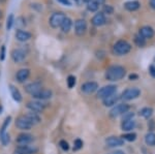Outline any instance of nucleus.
I'll return each instance as SVG.
<instances>
[{
	"label": "nucleus",
	"mask_w": 155,
	"mask_h": 154,
	"mask_svg": "<svg viewBox=\"0 0 155 154\" xmlns=\"http://www.w3.org/2000/svg\"><path fill=\"white\" fill-rule=\"evenodd\" d=\"M126 69L121 65H112L107 68L106 70V79L107 81L111 82H117L120 81L125 77Z\"/></svg>",
	"instance_id": "nucleus-1"
},
{
	"label": "nucleus",
	"mask_w": 155,
	"mask_h": 154,
	"mask_svg": "<svg viewBox=\"0 0 155 154\" xmlns=\"http://www.w3.org/2000/svg\"><path fill=\"white\" fill-rule=\"evenodd\" d=\"M131 50V44L124 39L116 41L113 46V53L117 56H124L128 54Z\"/></svg>",
	"instance_id": "nucleus-2"
},
{
	"label": "nucleus",
	"mask_w": 155,
	"mask_h": 154,
	"mask_svg": "<svg viewBox=\"0 0 155 154\" xmlns=\"http://www.w3.org/2000/svg\"><path fill=\"white\" fill-rule=\"evenodd\" d=\"M66 16L61 11H58V12H54L49 19V23H50V26L52 28H58V27L61 26V24L63 23V21L65 20Z\"/></svg>",
	"instance_id": "nucleus-3"
},
{
	"label": "nucleus",
	"mask_w": 155,
	"mask_h": 154,
	"mask_svg": "<svg viewBox=\"0 0 155 154\" xmlns=\"http://www.w3.org/2000/svg\"><path fill=\"white\" fill-rule=\"evenodd\" d=\"M141 95V90L137 87H130V88H127L122 92L121 98L124 100H132V99H136Z\"/></svg>",
	"instance_id": "nucleus-4"
},
{
	"label": "nucleus",
	"mask_w": 155,
	"mask_h": 154,
	"mask_svg": "<svg viewBox=\"0 0 155 154\" xmlns=\"http://www.w3.org/2000/svg\"><path fill=\"white\" fill-rule=\"evenodd\" d=\"M129 106L127 103H120V105H117V106H114L113 109L110 111V116L112 118H116L118 116H121V115H124L125 113H127L129 110Z\"/></svg>",
	"instance_id": "nucleus-5"
},
{
	"label": "nucleus",
	"mask_w": 155,
	"mask_h": 154,
	"mask_svg": "<svg viewBox=\"0 0 155 154\" xmlns=\"http://www.w3.org/2000/svg\"><path fill=\"white\" fill-rule=\"evenodd\" d=\"M117 91V87L115 85H107V86H104L102 88L99 89L97 91V98H106L110 95H113V94L116 93Z\"/></svg>",
	"instance_id": "nucleus-6"
},
{
	"label": "nucleus",
	"mask_w": 155,
	"mask_h": 154,
	"mask_svg": "<svg viewBox=\"0 0 155 154\" xmlns=\"http://www.w3.org/2000/svg\"><path fill=\"white\" fill-rule=\"evenodd\" d=\"M15 124H16L17 128H19V129H21V130H30L32 128V126H33L31 124V122L26 118L25 115L19 116V117L16 119Z\"/></svg>",
	"instance_id": "nucleus-7"
},
{
	"label": "nucleus",
	"mask_w": 155,
	"mask_h": 154,
	"mask_svg": "<svg viewBox=\"0 0 155 154\" xmlns=\"http://www.w3.org/2000/svg\"><path fill=\"white\" fill-rule=\"evenodd\" d=\"M87 31V22L84 19H78L74 22V32L78 36H83Z\"/></svg>",
	"instance_id": "nucleus-8"
},
{
	"label": "nucleus",
	"mask_w": 155,
	"mask_h": 154,
	"mask_svg": "<svg viewBox=\"0 0 155 154\" xmlns=\"http://www.w3.org/2000/svg\"><path fill=\"white\" fill-rule=\"evenodd\" d=\"M97 89H98V84L93 81L86 82V83L82 84L81 86V91L85 94H91L95 92Z\"/></svg>",
	"instance_id": "nucleus-9"
},
{
	"label": "nucleus",
	"mask_w": 155,
	"mask_h": 154,
	"mask_svg": "<svg viewBox=\"0 0 155 154\" xmlns=\"http://www.w3.org/2000/svg\"><path fill=\"white\" fill-rule=\"evenodd\" d=\"M27 109H29L31 112H34V113H42L45 110V105L41 103L39 100H31V101H28L27 103Z\"/></svg>",
	"instance_id": "nucleus-10"
},
{
	"label": "nucleus",
	"mask_w": 155,
	"mask_h": 154,
	"mask_svg": "<svg viewBox=\"0 0 155 154\" xmlns=\"http://www.w3.org/2000/svg\"><path fill=\"white\" fill-rule=\"evenodd\" d=\"M26 58V52L23 49H15L12 51V59L16 63H21Z\"/></svg>",
	"instance_id": "nucleus-11"
},
{
	"label": "nucleus",
	"mask_w": 155,
	"mask_h": 154,
	"mask_svg": "<svg viewBox=\"0 0 155 154\" xmlns=\"http://www.w3.org/2000/svg\"><path fill=\"white\" fill-rule=\"evenodd\" d=\"M37 152V149L28 145H19L15 149L14 154H34Z\"/></svg>",
	"instance_id": "nucleus-12"
},
{
	"label": "nucleus",
	"mask_w": 155,
	"mask_h": 154,
	"mask_svg": "<svg viewBox=\"0 0 155 154\" xmlns=\"http://www.w3.org/2000/svg\"><path fill=\"white\" fill-rule=\"evenodd\" d=\"M106 144L110 148L120 147V146H123L124 140L122 138H119V136H109V138L106 139Z\"/></svg>",
	"instance_id": "nucleus-13"
},
{
	"label": "nucleus",
	"mask_w": 155,
	"mask_h": 154,
	"mask_svg": "<svg viewBox=\"0 0 155 154\" xmlns=\"http://www.w3.org/2000/svg\"><path fill=\"white\" fill-rule=\"evenodd\" d=\"M107 22L106 20V16L102 11H99V12H96L91 19V24L95 27H99V26H102L104 25Z\"/></svg>",
	"instance_id": "nucleus-14"
},
{
	"label": "nucleus",
	"mask_w": 155,
	"mask_h": 154,
	"mask_svg": "<svg viewBox=\"0 0 155 154\" xmlns=\"http://www.w3.org/2000/svg\"><path fill=\"white\" fill-rule=\"evenodd\" d=\"M24 89L27 93L30 94V95H34V94L38 92L41 89H42V85L41 82H32V83L25 86Z\"/></svg>",
	"instance_id": "nucleus-15"
},
{
	"label": "nucleus",
	"mask_w": 155,
	"mask_h": 154,
	"mask_svg": "<svg viewBox=\"0 0 155 154\" xmlns=\"http://www.w3.org/2000/svg\"><path fill=\"white\" fill-rule=\"evenodd\" d=\"M53 95V92L50 89H41L37 93H35L34 95H32V97L37 99V100H47V99L51 98Z\"/></svg>",
	"instance_id": "nucleus-16"
},
{
	"label": "nucleus",
	"mask_w": 155,
	"mask_h": 154,
	"mask_svg": "<svg viewBox=\"0 0 155 154\" xmlns=\"http://www.w3.org/2000/svg\"><path fill=\"white\" fill-rule=\"evenodd\" d=\"M32 141H33V136L29 135V133H20L16 139V142L18 143L19 145H28Z\"/></svg>",
	"instance_id": "nucleus-17"
},
{
	"label": "nucleus",
	"mask_w": 155,
	"mask_h": 154,
	"mask_svg": "<svg viewBox=\"0 0 155 154\" xmlns=\"http://www.w3.org/2000/svg\"><path fill=\"white\" fill-rule=\"evenodd\" d=\"M139 34L145 39H150L154 36V30H153V28L150 26H143L140 28Z\"/></svg>",
	"instance_id": "nucleus-18"
},
{
	"label": "nucleus",
	"mask_w": 155,
	"mask_h": 154,
	"mask_svg": "<svg viewBox=\"0 0 155 154\" xmlns=\"http://www.w3.org/2000/svg\"><path fill=\"white\" fill-rule=\"evenodd\" d=\"M15 36H16L17 41H21V43H25V41H29V39L31 38L32 34L30 33V32H28V31H25V30H21V29H19V30L16 31Z\"/></svg>",
	"instance_id": "nucleus-19"
},
{
	"label": "nucleus",
	"mask_w": 155,
	"mask_h": 154,
	"mask_svg": "<svg viewBox=\"0 0 155 154\" xmlns=\"http://www.w3.org/2000/svg\"><path fill=\"white\" fill-rule=\"evenodd\" d=\"M30 76V69L29 68H22L18 70V73L16 74V79L19 83H24L25 81L28 80Z\"/></svg>",
	"instance_id": "nucleus-20"
},
{
	"label": "nucleus",
	"mask_w": 155,
	"mask_h": 154,
	"mask_svg": "<svg viewBox=\"0 0 155 154\" xmlns=\"http://www.w3.org/2000/svg\"><path fill=\"white\" fill-rule=\"evenodd\" d=\"M119 99H120L119 95L113 94V95H110V96H107V97L102 99V103H104V106H114Z\"/></svg>",
	"instance_id": "nucleus-21"
},
{
	"label": "nucleus",
	"mask_w": 155,
	"mask_h": 154,
	"mask_svg": "<svg viewBox=\"0 0 155 154\" xmlns=\"http://www.w3.org/2000/svg\"><path fill=\"white\" fill-rule=\"evenodd\" d=\"M137 123L134 119H127V120H123V122L121 124V128L124 131H131L134 129Z\"/></svg>",
	"instance_id": "nucleus-22"
},
{
	"label": "nucleus",
	"mask_w": 155,
	"mask_h": 154,
	"mask_svg": "<svg viewBox=\"0 0 155 154\" xmlns=\"http://www.w3.org/2000/svg\"><path fill=\"white\" fill-rule=\"evenodd\" d=\"M9 91H11V95L14 98V100H16L17 103H21L23 97H22V94L19 91V89L14 85H9Z\"/></svg>",
	"instance_id": "nucleus-23"
},
{
	"label": "nucleus",
	"mask_w": 155,
	"mask_h": 154,
	"mask_svg": "<svg viewBox=\"0 0 155 154\" xmlns=\"http://www.w3.org/2000/svg\"><path fill=\"white\" fill-rule=\"evenodd\" d=\"M25 116H26V118L28 119L30 122H31L32 125H36V124L41 123V117H39L38 114L34 113V112L30 111L29 113H27Z\"/></svg>",
	"instance_id": "nucleus-24"
},
{
	"label": "nucleus",
	"mask_w": 155,
	"mask_h": 154,
	"mask_svg": "<svg viewBox=\"0 0 155 154\" xmlns=\"http://www.w3.org/2000/svg\"><path fill=\"white\" fill-rule=\"evenodd\" d=\"M71 26H72V21L71 19L69 18H65V20L63 21V23L61 24V26H60V28H61V31L64 32V33H68L69 31H71Z\"/></svg>",
	"instance_id": "nucleus-25"
},
{
	"label": "nucleus",
	"mask_w": 155,
	"mask_h": 154,
	"mask_svg": "<svg viewBox=\"0 0 155 154\" xmlns=\"http://www.w3.org/2000/svg\"><path fill=\"white\" fill-rule=\"evenodd\" d=\"M140 6H141V4H140L139 1H128L126 3H124V7L129 11H137V9L140 8Z\"/></svg>",
	"instance_id": "nucleus-26"
},
{
	"label": "nucleus",
	"mask_w": 155,
	"mask_h": 154,
	"mask_svg": "<svg viewBox=\"0 0 155 154\" xmlns=\"http://www.w3.org/2000/svg\"><path fill=\"white\" fill-rule=\"evenodd\" d=\"M145 143L150 147H154L155 146V133L153 131H150L145 136Z\"/></svg>",
	"instance_id": "nucleus-27"
},
{
	"label": "nucleus",
	"mask_w": 155,
	"mask_h": 154,
	"mask_svg": "<svg viewBox=\"0 0 155 154\" xmlns=\"http://www.w3.org/2000/svg\"><path fill=\"white\" fill-rule=\"evenodd\" d=\"M153 114V109L149 108V106H146V108H143L141 111H140V115L142 116L145 119H150Z\"/></svg>",
	"instance_id": "nucleus-28"
},
{
	"label": "nucleus",
	"mask_w": 155,
	"mask_h": 154,
	"mask_svg": "<svg viewBox=\"0 0 155 154\" xmlns=\"http://www.w3.org/2000/svg\"><path fill=\"white\" fill-rule=\"evenodd\" d=\"M11 121H12V117H11V116H8V117L5 118V120H4L3 123H2L1 128H0V136L6 133V129H7V127H8L9 124H11Z\"/></svg>",
	"instance_id": "nucleus-29"
},
{
	"label": "nucleus",
	"mask_w": 155,
	"mask_h": 154,
	"mask_svg": "<svg viewBox=\"0 0 155 154\" xmlns=\"http://www.w3.org/2000/svg\"><path fill=\"white\" fill-rule=\"evenodd\" d=\"M134 43L137 47H140V48H144L145 46H146V39L143 38L140 34H137L136 36H134Z\"/></svg>",
	"instance_id": "nucleus-30"
},
{
	"label": "nucleus",
	"mask_w": 155,
	"mask_h": 154,
	"mask_svg": "<svg viewBox=\"0 0 155 154\" xmlns=\"http://www.w3.org/2000/svg\"><path fill=\"white\" fill-rule=\"evenodd\" d=\"M121 138L123 139L124 141H127V142H134V141L137 140V135L134 133H124Z\"/></svg>",
	"instance_id": "nucleus-31"
},
{
	"label": "nucleus",
	"mask_w": 155,
	"mask_h": 154,
	"mask_svg": "<svg viewBox=\"0 0 155 154\" xmlns=\"http://www.w3.org/2000/svg\"><path fill=\"white\" fill-rule=\"evenodd\" d=\"M99 7V4L97 3L96 1H94V0H92V1H90L89 3H87V9H88L89 11H97V9H98Z\"/></svg>",
	"instance_id": "nucleus-32"
},
{
	"label": "nucleus",
	"mask_w": 155,
	"mask_h": 154,
	"mask_svg": "<svg viewBox=\"0 0 155 154\" xmlns=\"http://www.w3.org/2000/svg\"><path fill=\"white\" fill-rule=\"evenodd\" d=\"M66 83H67V87H68L69 89L74 88V86H76V77L74 76H68L67 77V80H66Z\"/></svg>",
	"instance_id": "nucleus-33"
},
{
	"label": "nucleus",
	"mask_w": 155,
	"mask_h": 154,
	"mask_svg": "<svg viewBox=\"0 0 155 154\" xmlns=\"http://www.w3.org/2000/svg\"><path fill=\"white\" fill-rule=\"evenodd\" d=\"M9 141H11V138H9V135L8 133H4V135L0 136V142L3 146H6L7 144L9 143Z\"/></svg>",
	"instance_id": "nucleus-34"
},
{
	"label": "nucleus",
	"mask_w": 155,
	"mask_h": 154,
	"mask_svg": "<svg viewBox=\"0 0 155 154\" xmlns=\"http://www.w3.org/2000/svg\"><path fill=\"white\" fill-rule=\"evenodd\" d=\"M14 21H15L14 15L11 14L8 16V18H7V20H6V29H7V30H11V29H12V24H14Z\"/></svg>",
	"instance_id": "nucleus-35"
},
{
	"label": "nucleus",
	"mask_w": 155,
	"mask_h": 154,
	"mask_svg": "<svg viewBox=\"0 0 155 154\" xmlns=\"http://www.w3.org/2000/svg\"><path fill=\"white\" fill-rule=\"evenodd\" d=\"M82 147H83V142H82L81 139H76L74 142V150H80Z\"/></svg>",
	"instance_id": "nucleus-36"
},
{
	"label": "nucleus",
	"mask_w": 155,
	"mask_h": 154,
	"mask_svg": "<svg viewBox=\"0 0 155 154\" xmlns=\"http://www.w3.org/2000/svg\"><path fill=\"white\" fill-rule=\"evenodd\" d=\"M102 12L106 15H112L114 12V8L112 5H104V9H102Z\"/></svg>",
	"instance_id": "nucleus-37"
},
{
	"label": "nucleus",
	"mask_w": 155,
	"mask_h": 154,
	"mask_svg": "<svg viewBox=\"0 0 155 154\" xmlns=\"http://www.w3.org/2000/svg\"><path fill=\"white\" fill-rule=\"evenodd\" d=\"M59 146L62 148V150H64V151H67L69 149V145H68V143L66 142V141H64V140H61L59 142Z\"/></svg>",
	"instance_id": "nucleus-38"
},
{
	"label": "nucleus",
	"mask_w": 155,
	"mask_h": 154,
	"mask_svg": "<svg viewBox=\"0 0 155 154\" xmlns=\"http://www.w3.org/2000/svg\"><path fill=\"white\" fill-rule=\"evenodd\" d=\"M148 128L150 131H153L155 129V122H154V120H152V119H150L148 121Z\"/></svg>",
	"instance_id": "nucleus-39"
},
{
	"label": "nucleus",
	"mask_w": 155,
	"mask_h": 154,
	"mask_svg": "<svg viewBox=\"0 0 155 154\" xmlns=\"http://www.w3.org/2000/svg\"><path fill=\"white\" fill-rule=\"evenodd\" d=\"M5 59V46L1 47V52H0V60L3 61Z\"/></svg>",
	"instance_id": "nucleus-40"
},
{
	"label": "nucleus",
	"mask_w": 155,
	"mask_h": 154,
	"mask_svg": "<svg viewBox=\"0 0 155 154\" xmlns=\"http://www.w3.org/2000/svg\"><path fill=\"white\" fill-rule=\"evenodd\" d=\"M134 113H130V112H127L123 115V120H127V119H134Z\"/></svg>",
	"instance_id": "nucleus-41"
},
{
	"label": "nucleus",
	"mask_w": 155,
	"mask_h": 154,
	"mask_svg": "<svg viewBox=\"0 0 155 154\" xmlns=\"http://www.w3.org/2000/svg\"><path fill=\"white\" fill-rule=\"evenodd\" d=\"M149 74H151L152 78L155 79V66L154 65H150L149 66Z\"/></svg>",
	"instance_id": "nucleus-42"
},
{
	"label": "nucleus",
	"mask_w": 155,
	"mask_h": 154,
	"mask_svg": "<svg viewBox=\"0 0 155 154\" xmlns=\"http://www.w3.org/2000/svg\"><path fill=\"white\" fill-rule=\"evenodd\" d=\"M59 3L63 4V5H66V6H71V2L69 0H57Z\"/></svg>",
	"instance_id": "nucleus-43"
},
{
	"label": "nucleus",
	"mask_w": 155,
	"mask_h": 154,
	"mask_svg": "<svg viewBox=\"0 0 155 154\" xmlns=\"http://www.w3.org/2000/svg\"><path fill=\"white\" fill-rule=\"evenodd\" d=\"M137 78H139V77H137V74H131L130 76H129V80H130V81L137 80Z\"/></svg>",
	"instance_id": "nucleus-44"
},
{
	"label": "nucleus",
	"mask_w": 155,
	"mask_h": 154,
	"mask_svg": "<svg viewBox=\"0 0 155 154\" xmlns=\"http://www.w3.org/2000/svg\"><path fill=\"white\" fill-rule=\"evenodd\" d=\"M109 154H125V153H124L123 151H121V150H116V151H113V152H111Z\"/></svg>",
	"instance_id": "nucleus-45"
},
{
	"label": "nucleus",
	"mask_w": 155,
	"mask_h": 154,
	"mask_svg": "<svg viewBox=\"0 0 155 154\" xmlns=\"http://www.w3.org/2000/svg\"><path fill=\"white\" fill-rule=\"evenodd\" d=\"M150 6L155 9V0H150Z\"/></svg>",
	"instance_id": "nucleus-46"
},
{
	"label": "nucleus",
	"mask_w": 155,
	"mask_h": 154,
	"mask_svg": "<svg viewBox=\"0 0 155 154\" xmlns=\"http://www.w3.org/2000/svg\"><path fill=\"white\" fill-rule=\"evenodd\" d=\"M94 1H96L97 3H98L99 5H101V4H104V1H106V0H94Z\"/></svg>",
	"instance_id": "nucleus-47"
},
{
	"label": "nucleus",
	"mask_w": 155,
	"mask_h": 154,
	"mask_svg": "<svg viewBox=\"0 0 155 154\" xmlns=\"http://www.w3.org/2000/svg\"><path fill=\"white\" fill-rule=\"evenodd\" d=\"M83 1L85 2V3H89V2L92 1V0H83Z\"/></svg>",
	"instance_id": "nucleus-48"
},
{
	"label": "nucleus",
	"mask_w": 155,
	"mask_h": 154,
	"mask_svg": "<svg viewBox=\"0 0 155 154\" xmlns=\"http://www.w3.org/2000/svg\"><path fill=\"white\" fill-rule=\"evenodd\" d=\"M1 17H2V11H0V18H1Z\"/></svg>",
	"instance_id": "nucleus-49"
},
{
	"label": "nucleus",
	"mask_w": 155,
	"mask_h": 154,
	"mask_svg": "<svg viewBox=\"0 0 155 154\" xmlns=\"http://www.w3.org/2000/svg\"><path fill=\"white\" fill-rule=\"evenodd\" d=\"M2 111V108H1V106H0V112H1Z\"/></svg>",
	"instance_id": "nucleus-50"
},
{
	"label": "nucleus",
	"mask_w": 155,
	"mask_h": 154,
	"mask_svg": "<svg viewBox=\"0 0 155 154\" xmlns=\"http://www.w3.org/2000/svg\"><path fill=\"white\" fill-rule=\"evenodd\" d=\"M74 1H78V0H74Z\"/></svg>",
	"instance_id": "nucleus-51"
}]
</instances>
